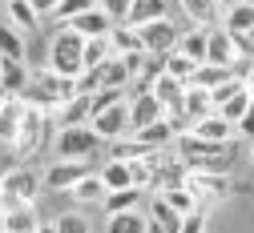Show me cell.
Here are the masks:
<instances>
[{
  "label": "cell",
  "mask_w": 254,
  "mask_h": 233,
  "mask_svg": "<svg viewBox=\"0 0 254 233\" xmlns=\"http://www.w3.org/2000/svg\"><path fill=\"white\" fill-rule=\"evenodd\" d=\"M230 145H218V141H206L198 137L194 129H186L174 137V153L186 169H230Z\"/></svg>",
  "instance_id": "obj_1"
},
{
  "label": "cell",
  "mask_w": 254,
  "mask_h": 233,
  "mask_svg": "<svg viewBox=\"0 0 254 233\" xmlns=\"http://www.w3.org/2000/svg\"><path fill=\"white\" fill-rule=\"evenodd\" d=\"M49 69L61 73V77H81V69H85V37L73 24H65L53 37V45H49Z\"/></svg>",
  "instance_id": "obj_2"
},
{
  "label": "cell",
  "mask_w": 254,
  "mask_h": 233,
  "mask_svg": "<svg viewBox=\"0 0 254 233\" xmlns=\"http://www.w3.org/2000/svg\"><path fill=\"white\" fill-rule=\"evenodd\" d=\"M97 145H101V137L93 125H61L57 141H53L57 157H73V161H89L97 153Z\"/></svg>",
  "instance_id": "obj_3"
},
{
  "label": "cell",
  "mask_w": 254,
  "mask_h": 233,
  "mask_svg": "<svg viewBox=\"0 0 254 233\" xmlns=\"http://www.w3.org/2000/svg\"><path fill=\"white\" fill-rule=\"evenodd\" d=\"M45 129H49V113L37 109V105H24V121H20V133H16V157H28V153H37L41 149V137H45Z\"/></svg>",
  "instance_id": "obj_4"
},
{
  "label": "cell",
  "mask_w": 254,
  "mask_h": 233,
  "mask_svg": "<svg viewBox=\"0 0 254 233\" xmlns=\"http://www.w3.org/2000/svg\"><path fill=\"white\" fill-rule=\"evenodd\" d=\"M89 125L97 129L101 141H125L129 137V101H117V105H109L101 113H93Z\"/></svg>",
  "instance_id": "obj_5"
},
{
  "label": "cell",
  "mask_w": 254,
  "mask_h": 233,
  "mask_svg": "<svg viewBox=\"0 0 254 233\" xmlns=\"http://www.w3.org/2000/svg\"><path fill=\"white\" fill-rule=\"evenodd\" d=\"M137 32H141V45H145V52H157V56L174 52V48H178V37H182V28H178L170 16H162V20H149V24H141Z\"/></svg>",
  "instance_id": "obj_6"
},
{
  "label": "cell",
  "mask_w": 254,
  "mask_h": 233,
  "mask_svg": "<svg viewBox=\"0 0 254 233\" xmlns=\"http://www.w3.org/2000/svg\"><path fill=\"white\" fill-rule=\"evenodd\" d=\"M85 173H93L89 169V161H73V157H57L49 169H45V189H53V193H69Z\"/></svg>",
  "instance_id": "obj_7"
},
{
  "label": "cell",
  "mask_w": 254,
  "mask_h": 233,
  "mask_svg": "<svg viewBox=\"0 0 254 233\" xmlns=\"http://www.w3.org/2000/svg\"><path fill=\"white\" fill-rule=\"evenodd\" d=\"M206 60L210 64H226V69H238L242 64V48H238V37L226 32L222 24L210 28V48H206Z\"/></svg>",
  "instance_id": "obj_8"
},
{
  "label": "cell",
  "mask_w": 254,
  "mask_h": 233,
  "mask_svg": "<svg viewBox=\"0 0 254 233\" xmlns=\"http://www.w3.org/2000/svg\"><path fill=\"white\" fill-rule=\"evenodd\" d=\"M178 121L166 113V117H157V121H149V125H141V129H133L129 137L141 145V149H166V145H174V137H178Z\"/></svg>",
  "instance_id": "obj_9"
},
{
  "label": "cell",
  "mask_w": 254,
  "mask_h": 233,
  "mask_svg": "<svg viewBox=\"0 0 254 233\" xmlns=\"http://www.w3.org/2000/svg\"><path fill=\"white\" fill-rule=\"evenodd\" d=\"M157 117H166V105L153 96V89L129 93V133L141 129V125H149V121H157Z\"/></svg>",
  "instance_id": "obj_10"
},
{
  "label": "cell",
  "mask_w": 254,
  "mask_h": 233,
  "mask_svg": "<svg viewBox=\"0 0 254 233\" xmlns=\"http://www.w3.org/2000/svg\"><path fill=\"white\" fill-rule=\"evenodd\" d=\"M41 185H45V177H37L33 169H8L4 173V185H0V193H8L12 201H33V197L41 193Z\"/></svg>",
  "instance_id": "obj_11"
},
{
  "label": "cell",
  "mask_w": 254,
  "mask_h": 233,
  "mask_svg": "<svg viewBox=\"0 0 254 233\" xmlns=\"http://www.w3.org/2000/svg\"><path fill=\"white\" fill-rule=\"evenodd\" d=\"M41 229V217H37V205L24 201L16 209H4L0 213V233H37Z\"/></svg>",
  "instance_id": "obj_12"
},
{
  "label": "cell",
  "mask_w": 254,
  "mask_h": 233,
  "mask_svg": "<svg viewBox=\"0 0 254 233\" xmlns=\"http://www.w3.org/2000/svg\"><path fill=\"white\" fill-rule=\"evenodd\" d=\"M194 133H198V137H206V141H218V145H230V141L238 137L234 121H230V117H222V113H210V117L194 121Z\"/></svg>",
  "instance_id": "obj_13"
},
{
  "label": "cell",
  "mask_w": 254,
  "mask_h": 233,
  "mask_svg": "<svg viewBox=\"0 0 254 233\" xmlns=\"http://www.w3.org/2000/svg\"><path fill=\"white\" fill-rule=\"evenodd\" d=\"M69 24H73V28L81 32V37L89 41V37H109V28H113L117 20H113V16H109V12H105V8L97 4V8H89V12H81V16H73Z\"/></svg>",
  "instance_id": "obj_14"
},
{
  "label": "cell",
  "mask_w": 254,
  "mask_h": 233,
  "mask_svg": "<svg viewBox=\"0 0 254 233\" xmlns=\"http://www.w3.org/2000/svg\"><path fill=\"white\" fill-rule=\"evenodd\" d=\"M153 96L166 105V113H182V101H186V81H178V77H170V73H162L153 85Z\"/></svg>",
  "instance_id": "obj_15"
},
{
  "label": "cell",
  "mask_w": 254,
  "mask_h": 233,
  "mask_svg": "<svg viewBox=\"0 0 254 233\" xmlns=\"http://www.w3.org/2000/svg\"><path fill=\"white\" fill-rule=\"evenodd\" d=\"M20 121H24V101H20V96H4V101H0V141H4V145L16 141Z\"/></svg>",
  "instance_id": "obj_16"
},
{
  "label": "cell",
  "mask_w": 254,
  "mask_h": 233,
  "mask_svg": "<svg viewBox=\"0 0 254 233\" xmlns=\"http://www.w3.org/2000/svg\"><path fill=\"white\" fill-rule=\"evenodd\" d=\"M0 60H4V69H0V89H4V96H20L28 89V81H33L28 64L24 60H8V56H0Z\"/></svg>",
  "instance_id": "obj_17"
},
{
  "label": "cell",
  "mask_w": 254,
  "mask_h": 233,
  "mask_svg": "<svg viewBox=\"0 0 254 233\" xmlns=\"http://www.w3.org/2000/svg\"><path fill=\"white\" fill-rule=\"evenodd\" d=\"M222 28L234 32V37H250V32H254V0H238V4H230Z\"/></svg>",
  "instance_id": "obj_18"
},
{
  "label": "cell",
  "mask_w": 254,
  "mask_h": 233,
  "mask_svg": "<svg viewBox=\"0 0 254 233\" xmlns=\"http://www.w3.org/2000/svg\"><path fill=\"white\" fill-rule=\"evenodd\" d=\"M162 16H170V0H133V4H129V12H125V24L141 28V24L162 20Z\"/></svg>",
  "instance_id": "obj_19"
},
{
  "label": "cell",
  "mask_w": 254,
  "mask_h": 233,
  "mask_svg": "<svg viewBox=\"0 0 254 233\" xmlns=\"http://www.w3.org/2000/svg\"><path fill=\"white\" fill-rule=\"evenodd\" d=\"M141 193H145V189H137V185L109 189V193L101 197V209H105V217H113V213H125V209H137V205H141Z\"/></svg>",
  "instance_id": "obj_20"
},
{
  "label": "cell",
  "mask_w": 254,
  "mask_h": 233,
  "mask_svg": "<svg viewBox=\"0 0 254 233\" xmlns=\"http://www.w3.org/2000/svg\"><path fill=\"white\" fill-rule=\"evenodd\" d=\"M182 109H186V117H190V121H202V117L218 113V109H214L210 89H202V85H186V101H182Z\"/></svg>",
  "instance_id": "obj_21"
},
{
  "label": "cell",
  "mask_w": 254,
  "mask_h": 233,
  "mask_svg": "<svg viewBox=\"0 0 254 233\" xmlns=\"http://www.w3.org/2000/svg\"><path fill=\"white\" fill-rule=\"evenodd\" d=\"M157 193H162V197H166V201H170L178 213H194V209H202V197H198L194 189H190L186 181H174V185L157 189Z\"/></svg>",
  "instance_id": "obj_22"
},
{
  "label": "cell",
  "mask_w": 254,
  "mask_h": 233,
  "mask_svg": "<svg viewBox=\"0 0 254 233\" xmlns=\"http://www.w3.org/2000/svg\"><path fill=\"white\" fill-rule=\"evenodd\" d=\"M178 8L194 20V24H202V28H214L218 24V8H222V0H178Z\"/></svg>",
  "instance_id": "obj_23"
},
{
  "label": "cell",
  "mask_w": 254,
  "mask_h": 233,
  "mask_svg": "<svg viewBox=\"0 0 254 233\" xmlns=\"http://www.w3.org/2000/svg\"><path fill=\"white\" fill-rule=\"evenodd\" d=\"M206 48H210V28H202V24L186 28L178 37V52H186L190 60H206Z\"/></svg>",
  "instance_id": "obj_24"
},
{
  "label": "cell",
  "mask_w": 254,
  "mask_h": 233,
  "mask_svg": "<svg viewBox=\"0 0 254 233\" xmlns=\"http://www.w3.org/2000/svg\"><path fill=\"white\" fill-rule=\"evenodd\" d=\"M105 233H149V213H141V209L113 213L105 221Z\"/></svg>",
  "instance_id": "obj_25"
},
{
  "label": "cell",
  "mask_w": 254,
  "mask_h": 233,
  "mask_svg": "<svg viewBox=\"0 0 254 233\" xmlns=\"http://www.w3.org/2000/svg\"><path fill=\"white\" fill-rule=\"evenodd\" d=\"M105 193H109V189H105L101 173H85V177L69 189V197H73V201H81V205H93V201L101 205V197H105Z\"/></svg>",
  "instance_id": "obj_26"
},
{
  "label": "cell",
  "mask_w": 254,
  "mask_h": 233,
  "mask_svg": "<svg viewBox=\"0 0 254 233\" xmlns=\"http://www.w3.org/2000/svg\"><path fill=\"white\" fill-rule=\"evenodd\" d=\"M182 217H186V213H178V209H174V205L166 201L162 193H153V201H149V221H153V225H162L166 233H178Z\"/></svg>",
  "instance_id": "obj_27"
},
{
  "label": "cell",
  "mask_w": 254,
  "mask_h": 233,
  "mask_svg": "<svg viewBox=\"0 0 254 233\" xmlns=\"http://www.w3.org/2000/svg\"><path fill=\"white\" fill-rule=\"evenodd\" d=\"M109 45H113V52H137V48H145L141 45V32L133 24H125V20H117L109 28Z\"/></svg>",
  "instance_id": "obj_28"
},
{
  "label": "cell",
  "mask_w": 254,
  "mask_h": 233,
  "mask_svg": "<svg viewBox=\"0 0 254 233\" xmlns=\"http://www.w3.org/2000/svg\"><path fill=\"white\" fill-rule=\"evenodd\" d=\"M238 69H226V64H210V60H202L198 69H194V77H190V85H202V89H218L222 81H230Z\"/></svg>",
  "instance_id": "obj_29"
},
{
  "label": "cell",
  "mask_w": 254,
  "mask_h": 233,
  "mask_svg": "<svg viewBox=\"0 0 254 233\" xmlns=\"http://www.w3.org/2000/svg\"><path fill=\"white\" fill-rule=\"evenodd\" d=\"M57 113H61V125H89V117H93V101H89L85 93H77L73 101H65Z\"/></svg>",
  "instance_id": "obj_30"
},
{
  "label": "cell",
  "mask_w": 254,
  "mask_h": 233,
  "mask_svg": "<svg viewBox=\"0 0 254 233\" xmlns=\"http://www.w3.org/2000/svg\"><path fill=\"white\" fill-rule=\"evenodd\" d=\"M8 20L20 28V32H33L41 24V12L33 8V0H8Z\"/></svg>",
  "instance_id": "obj_31"
},
{
  "label": "cell",
  "mask_w": 254,
  "mask_h": 233,
  "mask_svg": "<svg viewBox=\"0 0 254 233\" xmlns=\"http://www.w3.org/2000/svg\"><path fill=\"white\" fill-rule=\"evenodd\" d=\"M0 56H8V60H24V32L8 20V24H0Z\"/></svg>",
  "instance_id": "obj_32"
},
{
  "label": "cell",
  "mask_w": 254,
  "mask_h": 233,
  "mask_svg": "<svg viewBox=\"0 0 254 233\" xmlns=\"http://www.w3.org/2000/svg\"><path fill=\"white\" fill-rule=\"evenodd\" d=\"M101 181H105V189H125V185H133L129 161H125V157H113L105 169H101Z\"/></svg>",
  "instance_id": "obj_33"
},
{
  "label": "cell",
  "mask_w": 254,
  "mask_h": 233,
  "mask_svg": "<svg viewBox=\"0 0 254 233\" xmlns=\"http://www.w3.org/2000/svg\"><path fill=\"white\" fill-rule=\"evenodd\" d=\"M101 77H105V85H113V89H129L133 85V77H129V69H125V60L113 52L105 64H101Z\"/></svg>",
  "instance_id": "obj_34"
},
{
  "label": "cell",
  "mask_w": 254,
  "mask_h": 233,
  "mask_svg": "<svg viewBox=\"0 0 254 233\" xmlns=\"http://www.w3.org/2000/svg\"><path fill=\"white\" fill-rule=\"evenodd\" d=\"M198 64H202V60H190V56H186V52H178V48H174V52H166V73H170V77H178V81H186V85H190V77H194Z\"/></svg>",
  "instance_id": "obj_35"
},
{
  "label": "cell",
  "mask_w": 254,
  "mask_h": 233,
  "mask_svg": "<svg viewBox=\"0 0 254 233\" xmlns=\"http://www.w3.org/2000/svg\"><path fill=\"white\" fill-rule=\"evenodd\" d=\"M109 56H113L109 37H89L85 41V69H97V64H105Z\"/></svg>",
  "instance_id": "obj_36"
},
{
  "label": "cell",
  "mask_w": 254,
  "mask_h": 233,
  "mask_svg": "<svg viewBox=\"0 0 254 233\" xmlns=\"http://www.w3.org/2000/svg\"><path fill=\"white\" fill-rule=\"evenodd\" d=\"M97 4H101V0H61L53 16H57L61 24H69L73 16H81V12H89V8H97Z\"/></svg>",
  "instance_id": "obj_37"
},
{
  "label": "cell",
  "mask_w": 254,
  "mask_h": 233,
  "mask_svg": "<svg viewBox=\"0 0 254 233\" xmlns=\"http://www.w3.org/2000/svg\"><path fill=\"white\" fill-rule=\"evenodd\" d=\"M250 96H254V89L246 85V89H238V93L230 96L226 105H218V113H222V117H230V121H238V117H242V109L250 105Z\"/></svg>",
  "instance_id": "obj_38"
},
{
  "label": "cell",
  "mask_w": 254,
  "mask_h": 233,
  "mask_svg": "<svg viewBox=\"0 0 254 233\" xmlns=\"http://www.w3.org/2000/svg\"><path fill=\"white\" fill-rule=\"evenodd\" d=\"M53 225H57V233H93V225H89L85 213H61Z\"/></svg>",
  "instance_id": "obj_39"
},
{
  "label": "cell",
  "mask_w": 254,
  "mask_h": 233,
  "mask_svg": "<svg viewBox=\"0 0 254 233\" xmlns=\"http://www.w3.org/2000/svg\"><path fill=\"white\" fill-rule=\"evenodd\" d=\"M97 89H105V77H101V64H97V69H81V77H77V93L93 96Z\"/></svg>",
  "instance_id": "obj_40"
},
{
  "label": "cell",
  "mask_w": 254,
  "mask_h": 233,
  "mask_svg": "<svg viewBox=\"0 0 254 233\" xmlns=\"http://www.w3.org/2000/svg\"><path fill=\"white\" fill-rule=\"evenodd\" d=\"M117 56L125 60V69H129V77H133V81L141 77V69H145V60H149V52H145V48H137V52H117Z\"/></svg>",
  "instance_id": "obj_41"
},
{
  "label": "cell",
  "mask_w": 254,
  "mask_h": 233,
  "mask_svg": "<svg viewBox=\"0 0 254 233\" xmlns=\"http://www.w3.org/2000/svg\"><path fill=\"white\" fill-rule=\"evenodd\" d=\"M178 233H210V229H206V213H202V209L186 213V217H182V225H178Z\"/></svg>",
  "instance_id": "obj_42"
},
{
  "label": "cell",
  "mask_w": 254,
  "mask_h": 233,
  "mask_svg": "<svg viewBox=\"0 0 254 233\" xmlns=\"http://www.w3.org/2000/svg\"><path fill=\"white\" fill-rule=\"evenodd\" d=\"M234 129H238V137H246V141H254V96H250V105L242 109V117L234 121Z\"/></svg>",
  "instance_id": "obj_43"
},
{
  "label": "cell",
  "mask_w": 254,
  "mask_h": 233,
  "mask_svg": "<svg viewBox=\"0 0 254 233\" xmlns=\"http://www.w3.org/2000/svg\"><path fill=\"white\" fill-rule=\"evenodd\" d=\"M129 4L133 0H101V8L113 16V20H125V12H129Z\"/></svg>",
  "instance_id": "obj_44"
},
{
  "label": "cell",
  "mask_w": 254,
  "mask_h": 233,
  "mask_svg": "<svg viewBox=\"0 0 254 233\" xmlns=\"http://www.w3.org/2000/svg\"><path fill=\"white\" fill-rule=\"evenodd\" d=\"M57 4H61V0H33V8H37L41 16H53V12H57Z\"/></svg>",
  "instance_id": "obj_45"
},
{
  "label": "cell",
  "mask_w": 254,
  "mask_h": 233,
  "mask_svg": "<svg viewBox=\"0 0 254 233\" xmlns=\"http://www.w3.org/2000/svg\"><path fill=\"white\" fill-rule=\"evenodd\" d=\"M37 233H57V225H53V221H41V229H37Z\"/></svg>",
  "instance_id": "obj_46"
},
{
  "label": "cell",
  "mask_w": 254,
  "mask_h": 233,
  "mask_svg": "<svg viewBox=\"0 0 254 233\" xmlns=\"http://www.w3.org/2000/svg\"><path fill=\"white\" fill-rule=\"evenodd\" d=\"M246 85L254 89V60H250V69H246Z\"/></svg>",
  "instance_id": "obj_47"
},
{
  "label": "cell",
  "mask_w": 254,
  "mask_h": 233,
  "mask_svg": "<svg viewBox=\"0 0 254 233\" xmlns=\"http://www.w3.org/2000/svg\"><path fill=\"white\" fill-rule=\"evenodd\" d=\"M149 233H166V229H162V225H153V221H149Z\"/></svg>",
  "instance_id": "obj_48"
},
{
  "label": "cell",
  "mask_w": 254,
  "mask_h": 233,
  "mask_svg": "<svg viewBox=\"0 0 254 233\" xmlns=\"http://www.w3.org/2000/svg\"><path fill=\"white\" fill-rule=\"evenodd\" d=\"M222 4H226V8H230V4H238V0H222Z\"/></svg>",
  "instance_id": "obj_49"
},
{
  "label": "cell",
  "mask_w": 254,
  "mask_h": 233,
  "mask_svg": "<svg viewBox=\"0 0 254 233\" xmlns=\"http://www.w3.org/2000/svg\"><path fill=\"white\" fill-rule=\"evenodd\" d=\"M4 173H8V169H0V185H4Z\"/></svg>",
  "instance_id": "obj_50"
},
{
  "label": "cell",
  "mask_w": 254,
  "mask_h": 233,
  "mask_svg": "<svg viewBox=\"0 0 254 233\" xmlns=\"http://www.w3.org/2000/svg\"><path fill=\"white\" fill-rule=\"evenodd\" d=\"M250 161H254V141H250Z\"/></svg>",
  "instance_id": "obj_51"
},
{
  "label": "cell",
  "mask_w": 254,
  "mask_h": 233,
  "mask_svg": "<svg viewBox=\"0 0 254 233\" xmlns=\"http://www.w3.org/2000/svg\"><path fill=\"white\" fill-rule=\"evenodd\" d=\"M0 101H4V89H0Z\"/></svg>",
  "instance_id": "obj_52"
},
{
  "label": "cell",
  "mask_w": 254,
  "mask_h": 233,
  "mask_svg": "<svg viewBox=\"0 0 254 233\" xmlns=\"http://www.w3.org/2000/svg\"><path fill=\"white\" fill-rule=\"evenodd\" d=\"M0 69H4V60H0Z\"/></svg>",
  "instance_id": "obj_53"
},
{
  "label": "cell",
  "mask_w": 254,
  "mask_h": 233,
  "mask_svg": "<svg viewBox=\"0 0 254 233\" xmlns=\"http://www.w3.org/2000/svg\"><path fill=\"white\" fill-rule=\"evenodd\" d=\"M250 41H254V32H250Z\"/></svg>",
  "instance_id": "obj_54"
}]
</instances>
